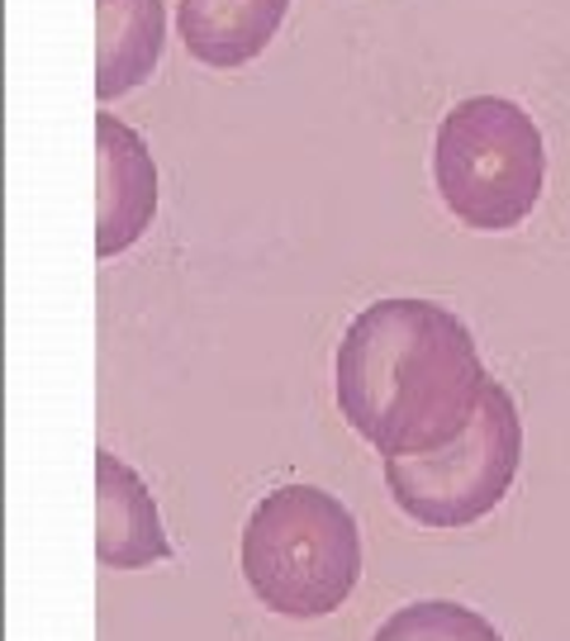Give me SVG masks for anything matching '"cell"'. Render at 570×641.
Instances as JSON below:
<instances>
[{
	"instance_id": "6da1fadb",
	"label": "cell",
	"mask_w": 570,
	"mask_h": 641,
	"mask_svg": "<svg viewBox=\"0 0 570 641\" xmlns=\"http://www.w3.org/2000/svg\"><path fill=\"white\" fill-rule=\"evenodd\" d=\"M338 409L380 456L442 452L475 423L489 371L471 328L433 300H376L347 324L338 357Z\"/></svg>"
},
{
	"instance_id": "7a4b0ae2",
	"label": "cell",
	"mask_w": 570,
	"mask_h": 641,
	"mask_svg": "<svg viewBox=\"0 0 570 641\" xmlns=\"http://www.w3.org/2000/svg\"><path fill=\"white\" fill-rule=\"evenodd\" d=\"M247 589L281 618H328L361 580V527L338 494L281 485L252 508L238 551Z\"/></svg>"
},
{
	"instance_id": "8992f818",
	"label": "cell",
	"mask_w": 570,
	"mask_h": 641,
	"mask_svg": "<svg viewBox=\"0 0 570 641\" xmlns=\"http://www.w3.org/2000/svg\"><path fill=\"white\" fill-rule=\"evenodd\" d=\"M95 560L105 570H142L171 560L152 490L109 446H95Z\"/></svg>"
},
{
	"instance_id": "9c48e42d",
	"label": "cell",
	"mask_w": 570,
	"mask_h": 641,
	"mask_svg": "<svg viewBox=\"0 0 570 641\" xmlns=\"http://www.w3.org/2000/svg\"><path fill=\"white\" fill-rule=\"evenodd\" d=\"M371 641H504L485 613L452 599H423L380 622Z\"/></svg>"
},
{
	"instance_id": "277c9868",
	"label": "cell",
	"mask_w": 570,
	"mask_h": 641,
	"mask_svg": "<svg viewBox=\"0 0 570 641\" xmlns=\"http://www.w3.org/2000/svg\"><path fill=\"white\" fill-rule=\"evenodd\" d=\"M522 466V419L514 395L489 380L475 423L442 452L386 456V490L423 527H471L504 504Z\"/></svg>"
},
{
	"instance_id": "52a82bcc",
	"label": "cell",
	"mask_w": 570,
	"mask_h": 641,
	"mask_svg": "<svg viewBox=\"0 0 570 641\" xmlns=\"http://www.w3.org/2000/svg\"><path fill=\"white\" fill-rule=\"evenodd\" d=\"M167 6L162 0H95V95L101 105L138 91L162 62Z\"/></svg>"
},
{
	"instance_id": "5b68a950",
	"label": "cell",
	"mask_w": 570,
	"mask_h": 641,
	"mask_svg": "<svg viewBox=\"0 0 570 641\" xmlns=\"http://www.w3.org/2000/svg\"><path fill=\"white\" fill-rule=\"evenodd\" d=\"M157 214V162L138 128L95 115V256L134 248Z\"/></svg>"
},
{
	"instance_id": "ba28073f",
	"label": "cell",
	"mask_w": 570,
	"mask_h": 641,
	"mask_svg": "<svg viewBox=\"0 0 570 641\" xmlns=\"http://www.w3.org/2000/svg\"><path fill=\"white\" fill-rule=\"evenodd\" d=\"M285 10L291 0H177V29L190 57L229 72L266 53Z\"/></svg>"
},
{
	"instance_id": "3957f363",
	"label": "cell",
	"mask_w": 570,
	"mask_h": 641,
	"mask_svg": "<svg viewBox=\"0 0 570 641\" xmlns=\"http://www.w3.org/2000/svg\"><path fill=\"white\" fill-rule=\"evenodd\" d=\"M433 181L442 204L481 233L518 229L547 181V143L537 119L509 95H466L437 124Z\"/></svg>"
}]
</instances>
